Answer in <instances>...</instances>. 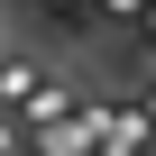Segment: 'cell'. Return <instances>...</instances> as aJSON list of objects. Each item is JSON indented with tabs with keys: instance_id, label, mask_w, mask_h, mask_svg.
I'll return each mask as SVG.
<instances>
[{
	"instance_id": "1",
	"label": "cell",
	"mask_w": 156,
	"mask_h": 156,
	"mask_svg": "<svg viewBox=\"0 0 156 156\" xmlns=\"http://www.w3.org/2000/svg\"><path fill=\"white\" fill-rule=\"evenodd\" d=\"M37 83H46V73H37L28 55H9V64H0V101H37V110H46V92H37Z\"/></svg>"
},
{
	"instance_id": "2",
	"label": "cell",
	"mask_w": 156,
	"mask_h": 156,
	"mask_svg": "<svg viewBox=\"0 0 156 156\" xmlns=\"http://www.w3.org/2000/svg\"><path fill=\"white\" fill-rule=\"evenodd\" d=\"M0 156H9V119H0Z\"/></svg>"
}]
</instances>
